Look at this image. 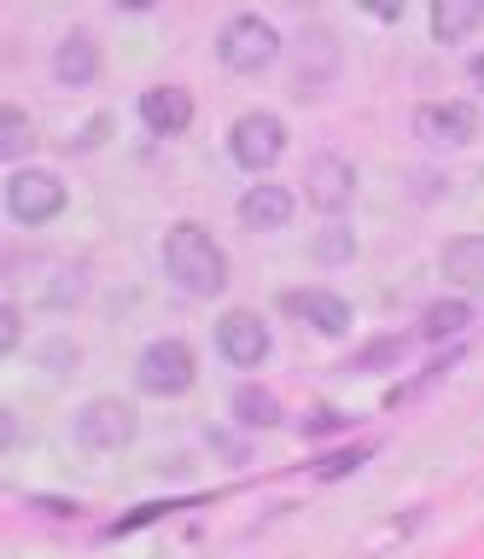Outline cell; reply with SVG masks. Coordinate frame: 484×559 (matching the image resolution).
<instances>
[{
	"instance_id": "cell-20",
	"label": "cell",
	"mask_w": 484,
	"mask_h": 559,
	"mask_svg": "<svg viewBox=\"0 0 484 559\" xmlns=\"http://www.w3.org/2000/svg\"><path fill=\"white\" fill-rule=\"evenodd\" d=\"M19 344H24V304L7 297V304H0V356H12Z\"/></svg>"
},
{
	"instance_id": "cell-10",
	"label": "cell",
	"mask_w": 484,
	"mask_h": 559,
	"mask_svg": "<svg viewBox=\"0 0 484 559\" xmlns=\"http://www.w3.org/2000/svg\"><path fill=\"white\" fill-rule=\"evenodd\" d=\"M281 309L298 321L304 332H316V338H344L351 332V304H344L339 292H327V286H304V292H286L281 297Z\"/></svg>"
},
{
	"instance_id": "cell-23",
	"label": "cell",
	"mask_w": 484,
	"mask_h": 559,
	"mask_svg": "<svg viewBox=\"0 0 484 559\" xmlns=\"http://www.w3.org/2000/svg\"><path fill=\"white\" fill-rule=\"evenodd\" d=\"M344 426H351V419H344V414H316V419H309V437H321V431H344Z\"/></svg>"
},
{
	"instance_id": "cell-7",
	"label": "cell",
	"mask_w": 484,
	"mask_h": 559,
	"mask_svg": "<svg viewBox=\"0 0 484 559\" xmlns=\"http://www.w3.org/2000/svg\"><path fill=\"white\" fill-rule=\"evenodd\" d=\"M479 105H467V99H432L414 111V140H421L426 152H461V146H473L479 140Z\"/></svg>"
},
{
	"instance_id": "cell-19",
	"label": "cell",
	"mask_w": 484,
	"mask_h": 559,
	"mask_svg": "<svg viewBox=\"0 0 484 559\" xmlns=\"http://www.w3.org/2000/svg\"><path fill=\"white\" fill-rule=\"evenodd\" d=\"M309 257H316V262H327V269H344V262L356 257V234H351L344 222H327L321 234L309 239Z\"/></svg>"
},
{
	"instance_id": "cell-18",
	"label": "cell",
	"mask_w": 484,
	"mask_h": 559,
	"mask_svg": "<svg viewBox=\"0 0 484 559\" xmlns=\"http://www.w3.org/2000/svg\"><path fill=\"white\" fill-rule=\"evenodd\" d=\"M29 146H36V122H29L24 105H7V111H0V157H12V164H19Z\"/></svg>"
},
{
	"instance_id": "cell-1",
	"label": "cell",
	"mask_w": 484,
	"mask_h": 559,
	"mask_svg": "<svg viewBox=\"0 0 484 559\" xmlns=\"http://www.w3.org/2000/svg\"><path fill=\"white\" fill-rule=\"evenodd\" d=\"M164 274L187 297H222L228 292V257L204 222H176L164 234Z\"/></svg>"
},
{
	"instance_id": "cell-16",
	"label": "cell",
	"mask_w": 484,
	"mask_h": 559,
	"mask_svg": "<svg viewBox=\"0 0 484 559\" xmlns=\"http://www.w3.org/2000/svg\"><path fill=\"white\" fill-rule=\"evenodd\" d=\"M467 326H473V304H467V297H444V304L421 309V338L426 344H449V338H461Z\"/></svg>"
},
{
	"instance_id": "cell-4",
	"label": "cell",
	"mask_w": 484,
	"mask_h": 559,
	"mask_svg": "<svg viewBox=\"0 0 484 559\" xmlns=\"http://www.w3.org/2000/svg\"><path fill=\"white\" fill-rule=\"evenodd\" d=\"M134 384L146 396H187L199 384V356L187 338H152L134 356Z\"/></svg>"
},
{
	"instance_id": "cell-8",
	"label": "cell",
	"mask_w": 484,
	"mask_h": 559,
	"mask_svg": "<svg viewBox=\"0 0 484 559\" xmlns=\"http://www.w3.org/2000/svg\"><path fill=\"white\" fill-rule=\"evenodd\" d=\"M71 437H76V449H88V454L129 449V443H134V414H129V402H117V396L82 402L76 419H71Z\"/></svg>"
},
{
	"instance_id": "cell-2",
	"label": "cell",
	"mask_w": 484,
	"mask_h": 559,
	"mask_svg": "<svg viewBox=\"0 0 484 559\" xmlns=\"http://www.w3.org/2000/svg\"><path fill=\"white\" fill-rule=\"evenodd\" d=\"M281 47H286L281 29L257 12H234L216 24V64L228 76H263V70L281 64Z\"/></svg>"
},
{
	"instance_id": "cell-5",
	"label": "cell",
	"mask_w": 484,
	"mask_h": 559,
	"mask_svg": "<svg viewBox=\"0 0 484 559\" xmlns=\"http://www.w3.org/2000/svg\"><path fill=\"white\" fill-rule=\"evenodd\" d=\"M211 344H216V356L228 361L234 373H257V367L274 356V326L257 309H228V314H216Z\"/></svg>"
},
{
	"instance_id": "cell-12",
	"label": "cell",
	"mask_w": 484,
	"mask_h": 559,
	"mask_svg": "<svg viewBox=\"0 0 484 559\" xmlns=\"http://www.w3.org/2000/svg\"><path fill=\"white\" fill-rule=\"evenodd\" d=\"M134 111H141L146 134H158V140H176V134L193 129V94H187V87H176V82H152V87H141Z\"/></svg>"
},
{
	"instance_id": "cell-24",
	"label": "cell",
	"mask_w": 484,
	"mask_h": 559,
	"mask_svg": "<svg viewBox=\"0 0 484 559\" xmlns=\"http://www.w3.org/2000/svg\"><path fill=\"white\" fill-rule=\"evenodd\" d=\"M473 82H479V94H484V52L473 59Z\"/></svg>"
},
{
	"instance_id": "cell-3",
	"label": "cell",
	"mask_w": 484,
	"mask_h": 559,
	"mask_svg": "<svg viewBox=\"0 0 484 559\" xmlns=\"http://www.w3.org/2000/svg\"><path fill=\"white\" fill-rule=\"evenodd\" d=\"M0 199H7V216L19 227H47L64 216V204H71V187H64V175L54 169H36V164H19L7 175V187H0Z\"/></svg>"
},
{
	"instance_id": "cell-11",
	"label": "cell",
	"mask_w": 484,
	"mask_h": 559,
	"mask_svg": "<svg viewBox=\"0 0 484 559\" xmlns=\"http://www.w3.org/2000/svg\"><path fill=\"white\" fill-rule=\"evenodd\" d=\"M292 216H298V192L281 181H251L239 192V227L246 234H281V227H292Z\"/></svg>"
},
{
	"instance_id": "cell-15",
	"label": "cell",
	"mask_w": 484,
	"mask_h": 559,
	"mask_svg": "<svg viewBox=\"0 0 484 559\" xmlns=\"http://www.w3.org/2000/svg\"><path fill=\"white\" fill-rule=\"evenodd\" d=\"M484 24V0H432V35L444 47H461Z\"/></svg>"
},
{
	"instance_id": "cell-6",
	"label": "cell",
	"mask_w": 484,
	"mask_h": 559,
	"mask_svg": "<svg viewBox=\"0 0 484 559\" xmlns=\"http://www.w3.org/2000/svg\"><path fill=\"white\" fill-rule=\"evenodd\" d=\"M228 157L239 169H251V175H263V169H274L281 164V152H286V122L274 117V111H246V117H234L228 122Z\"/></svg>"
},
{
	"instance_id": "cell-14",
	"label": "cell",
	"mask_w": 484,
	"mask_h": 559,
	"mask_svg": "<svg viewBox=\"0 0 484 559\" xmlns=\"http://www.w3.org/2000/svg\"><path fill=\"white\" fill-rule=\"evenodd\" d=\"M438 269L449 286H461V292H484V234H461V239H449L444 245V257H438Z\"/></svg>"
},
{
	"instance_id": "cell-13",
	"label": "cell",
	"mask_w": 484,
	"mask_h": 559,
	"mask_svg": "<svg viewBox=\"0 0 484 559\" xmlns=\"http://www.w3.org/2000/svg\"><path fill=\"white\" fill-rule=\"evenodd\" d=\"M99 70H106V52H99V41L88 29L59 35V47H54V82L59 87H94Z\"/></svg>"
},
{
	"instance_id": "cell-22",
	"label": "cell",
	"mask_w": 484,
	"mask_h": 559,
	"mask_svg": "<svg viewBox=\"0 0 484 559\" xmlns=\"http://www.w3.org/2000/svg\"><path fill=\"white\" fill-rule=\"evenodd\" d=\"M362 461H368V449H344V454H327V461L316 466V478H344V472H356Z\"/></svg>"
},
{
	"instance_id": "cell-17",
	"label": "cell",
	"mask_w": 484,
	"mask_h": 559,
	"mask_svg": "<svg viewBox=\"0 0 484 559\" xmlns=\"http://www.w3.org/2000/svg\"><path fill=\"white\" fill-rule=\"evenodd\" d=\"M228 408L239 426H251V431H269V426H281V396L263 391V384H234V396H228Z\"/></svg>"
},
{
	"instance_id": "cell-21",
	"label": "cell",
	"mask_w": 484,
	"mask_h": 559,
	"mask_svg": "<svg viewBox=\"0 0 484 559\" xmlns=\"http://www.w3.org/2000/svg\"><path fill=\"white\" fill-rule=\"evenodd\" d=\"M397 356H403V344L386 338V344H368V349H362V356H356L351 367H356V373H368V367H391Z\"/></svg>"
},
{
	"instance_id": "cell-9",
	"label": "cell",
	"mask_w": 484,
	"mask_h": 559,
	"mask_svg": "<svg viewBox=\"0 0 484 559\" xmlns=\"http://www.w3.org/2000/svg\"><path fill=\"white\" fill-rule=\"evenodd\" d=\"M304 199L321 210L327 222H339L344 210L356 204V164L344 152H321L309 157V175H304Z\"/></svg>"
}]
</instances>
